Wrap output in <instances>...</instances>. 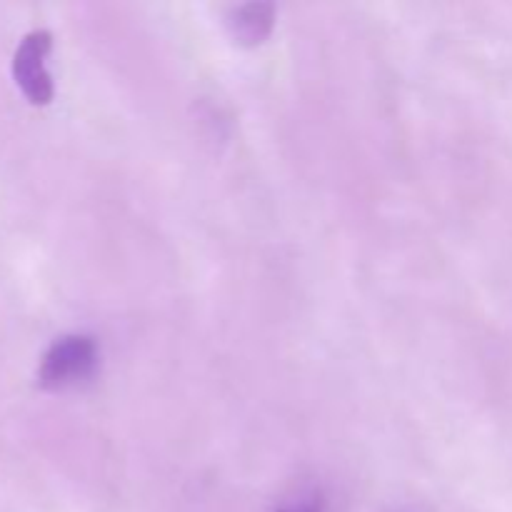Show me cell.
Here are the masks:
<instances>
[{
    "label": "cell",
    "mask_w": 512,
    "mask_h": 512,
    "mask_svg": "<svg viewBox=\"0 0 512 512\" xmlns=\"http://www.w3.org/2000/svg\"><path fill=\"white\" fill-rule=\"evenodd\" d=\"M98 365V348L93 338L85 335H68L60 338L40 363V385L48 390H63L70 385L88 380Z\"/></svg>",
    "instance_id": "obj_1"
},
{
    "label": "cell",
    "mask_w": 512,
    "mask_h": 512,
    "mask_svg": "<svg viewBox=\"0 0 512 512\" xmlns=\"http://www.w3.org/2000/svg\"><path fill=\"white\" fill-rule=\"evenodd\" d=\"M275 512H325V505L323 500H320V495H313V498L303 500V503L288 505V508H280Z\"/></svg>",
    "instance_id": "obj_4"
},
{
    "label": "cell",
    "mask_w": 512,
    "mask_h": 512,
    "mask_svg": "<svg viewBox=\"0 0 512 512\" xmlns=\"http://www.w3.org/2000/svg\"><path fill=\"white\" fill-rule=\"evenodd\" d=\"M50 38L48 30H33L20 40L18 50L13 58V75L15 83L20 85L25 98L33 105H48L53 100V80L45 70V58L50 53Z\"/></svg>",
    "instance_id": "obj_2"
},
{
    "label": "cell",
    "mask_w": 512,
    "mask_h": 512,
    "mask_svg": "<svg viewBox=\"0 0 512 512\" xmlns=\"http://www.w3.org/2000/svg\"><path fill=\"white\" fill-rule=\"evenodd\" d=\"M230 30L240 43H260L270 33L273 25V5L270 3H248L240 5L230 15Z\"/></svg>",
    "instance_id": "obj_3"
}]
</instances>
